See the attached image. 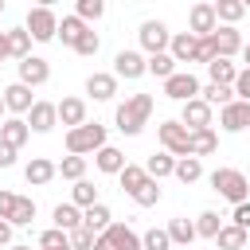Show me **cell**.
I'll return each instance as SVG.
<instances>
[{"mask_svg":"<svg viewBox=\"0 0 250 250\" xmlns=\"http://www.w3.org/2000/svg\"><path fill=\"white\" fill-rule=\"evenodd\" d=\"M219 125H223V133H242V129H250V102H246V98H234V102L219 105Z\"/></svg>","mask_w":250,"mask_h":250,"instance_id":"6","label":"cell"},{"mask_svg":"<svg viewBox=\"0 0 250 250\" xmlns=\"http://www.w3.org/2000/svg\"><path fill=\"white\" fill-rule=\"evenodd\" d=\"M242 4H246V8H250V0H242Z\"/></svg>","mask_w":250,"mask_h":250,"instance_id":"61","label":"cell"},{"mask_svg":"<svg viewBox=\"0 0 250 250\" xmlns=\"http://www.w3.org/2000/svg\"><path fill=\"white\" fill-rule=\"evenodd\" d=\"M16 199H20L16 191H4V188H0V219H12V211H16Z\"/></svg>","mask_w":250,"mask_h":250,"instance_id":"48","label":"cell"},{"mask_svg":"<svg viewBox=\"0 0 250 250\" xmlns=\"http://www.w3.org/2000/svg\"><path fill=\"white\" fill-rule=\"evenodd\" d=\"M94 250H113V242H109V234H105V230L94 238Z\"/></svg>","mask_w":250,"mask_h":250,"instance_id":"53","label":"cell"},{"mask_svg":"<svg viewBox=\"0 0 250 250\" xmlns=\"http://www.w3.org/2000/svg\"><path fill=\"white\" fill-rule=\"evenodd\" d=\"M94 238H98V234H94L90 227H74V230H70V246H74V250H94Z\"/></svg>","mask_w":250,"mask_h":250,"instance_id":"46","label":"cell"},{"mask_svg":"<svg viewBox=\"0 0 250 250\" xmlns=\"http://www.w3.org/2000/svg\"><path fill=\"white\" fill-rule=\"evenodd\" d=\"M0 137H4L8 145L23 148V145H27V137H31V125H27L23 117H4V121H0Z\"/></svg>","mask_w":250,"mask_h":250,"instance_id":"21","label":"cell"},{"mask_svg":"<svg viewBox=\"0 0 250 250\" xmlns=\"http://www.w3.org/2000/svg\"><path fill=\"white\" fill-rule=\"evenodd\" d=\"M105 145V125H90V121H82V125H74V129H66V152H78V156H86V152H98Z\"/></svg>","mask_w":250,"mask_h":250,"instance_id":"3","label":"cell"},{"mask_svg":"<svg viewBox=\"0 0 250 250\" xmlns=\"http://www.w3.org/2000/svg\"><path fill=\"white\" fill-rule=\"evenodd\" d=\"M137 39H141V47H145L148 55H156V51H168L172 31H168V23H164V20H145V23H141V31H137Z\"/></svg>","mask_w":250,"mask_h":250,"instance_id":"7","label":"cell"},{"mask_svg":"<svg viewBox=\"0 0 250 250\" xmlns=\"http://www.w3.org/2000/svg\"><path fill=\"white\" fill-rule=\"evenodd\" d=\"M59 176V164L55 160H47V156H35L27 168H23V180L31 184V188H43V184H51Z\"/></svg>","mask_w":250,"mask_h":250,"instance_id":"17","label":"cell"},{"mask_svg":"<svg viewBox=\"0 0 250 250\" xmlns=\"http://www.w3.org/2000/svg\"><path fill=\"white\" fill-rule=\"evenodd\" d=\"M98 47H102V39H98V31H86L78 43H74V55H82V59H94L98 55Z\"/></svg>","mask_w":250,"mask_h":250,"instance_id":"45","label":"cell"},{"mask_svg":"<svg viewBox=\"0 0 250 250\" xmlns=\"http://www.w3.org/2000/svg\"><path fill=\"white\" fill-rule=\"evenodd\" d=\"M55 246H70V230L51 227V230H43V234H39V250H55Z\"/></svg>","mask_w":250,"mask_h":250,"instance_id":"43","label":"cell"},{"mask_svg":"<svg viewBox=\"0 0 250 250\" xmlns=\"http://www.w3.org/2000/svg\"><path fill=\"white\" fill-rule=\"evenodd\" d=\"M27 55H31V31L12 27L8 31V59H27Z\"/></svg>","mask_w":250,"mask_h":250,"instance_id":"31","label":"cell"},{"mask_svg":"<svg viewBox=\"0 0 250 250\" xmlns=\"http://www.w3.org/2000/svg\"><path fill=\"white\" fill-rule=\"evenodd\" d=\"M55 105H59V125L74 129V125L86 121V102H82V98H62V102H55Z\"/></svg>","mask_w":250,"mask_h":250,"instance_id":"20","label":"cell"},{"mask_svg":"<svg viewBox=\"0 0 250 250\" xmlns=\"http://www.w3.org/2000/svg\"><path fill=\"white\" fill-rule=\"evenodd\" d=\"M180 184H199L203 180V160L199 156H176V172H172Z\"/></svg>","mask_w":250,"mask_h":250,"instance_id":"24","label":"cell"},{"mask_svg":"<svg viewBox=\"0 0 250 250\" xmlns=\"http://www.w3.org/2000/svg\"><path fill=\"white\" fill-rule=\"evenodd\" d=\"M188 250H191V246H188Z\"/></svg>","mask_w":250,"mask_h":250,"instance_id":"63","label":"cell"},{"mask_svg":"<svg viewBox=\"0 0 250 250\" xmlns=\"http://www.w3.org/2000/svg\"><path fill=\"white\" fill-rule=\"evenodd\" d=\"M148 113H152V94H129V98L117 105L113 121H117V129H121L125 137H137V133L145 129Z\"/></svg>","mask_w":250,"mask_h":250,"instance_id":"1","label":"cell"},{"mask_svg":"<svg viewBox=\"0 0 250 250\" xmlns=\"http://www.w3.org/2000/svg\"><path fill=\"white\" fill-rule=\"evenodd\" d=\"M211 191L223 195L227 203H242V199H250V180L238 168H215L211 172Z\"/></svg>","mask_w":250,"mask_h":250,"instance_id":"2","label":"cell"},{"mask_svg":"<svg viewBox=\"0 0 250 250\" xmlns=\"http://www.w3.org/2000/svg\"><path fill=\"white\" fill-rule=\"evenodd\" d=\"M51 219H55V227H62V230H74V227H82V207L70 199V203H59L55 211H51Z\"/></svg>","mask_w":250,"mask_h":250,"instance_id":"29","label":"cell"},{"mask_svg":"<svg viewBox=\"0 0 250 250\" xmlns=\"http://www.w3.org/2000/svg\"><path fill=\"white\" fill-rule=\"evenodd\" d=\"M35 4H43V8H55V4H59V0H35Z\"/></svg>","mask_w":250,"mask_h":250,"instance_id":"57","label":"cell"},{"mask_svg":"<svg viewBox=\"0 0 250 250\" xmlns=\"http://www.w3.org/2000/svg\"><path fill=\"white\" fill-rule=\"evenodd\" d=\"M129 199H133L137 207H156V203H160V180H152V176H148V180H145Z\"/></svg>","mask_w":250,"mask_h":250,"instance_id":"35","label":"cell"},{"mask_svg":"<svg viewBox=\"0 0 250 250\" xmlns=\"http://www.w3.org/2000/svg\"><path fill=\"white\" fill-rule=\"evenodd\" d=\"M8 117V105H4V90H0V121Z\"/></svg>","mask_w":250,"mask_h":250,"instance_id":"56","label":"cell"},{"mask_svg":"<svg viewBox=\"0 0 250 250\" xmlns=\"http://www.w3.org/2000/svg\"><path fill=\"white\" fill-rule=\"evenodd\" d=\"M215 16H219V23H238L246 16V4L242 0H215Z\"/></svg>","mask_w":250,"mask_h":250,"instance_id":"37","label":"cell"},{"mask_svg":"<svg viewBox=\"0 0 250 250\" xmlns=\"http://www.w3.org/2000/svg\"><path fill=\"white\" fill-rule=\"evenodd\" d=\"M113 74L117 78H125V82H137L141 74H148V59L141 55V51H117V59H113Z\"/></svg>","mask_w":250,"mask_h":250,"instance_id":"8","label":"cell"},{"mask_svg":"<svg viewBox=\"0 0 250 250\" xmlns=\"http://www.w3.org/2000/svg\"><path fill=\"white\" fill-rule=\"evenodd\" d=\"M145 168H148V176H152V180H164V176H172V172H176V156H172L168 148H164V152H152Z\"/></svg>","mask_w":250,"mask_h":250,"instance_id":"33","label":"cell"},{"mask_svg":"<svg viewBox=\"0 0 250 250\" xmlns=\"http://www.w3.org/2000/svg\"><path fill=\"white\" fill-rule=\"evenodd\" d=\"M141 246H145V250H172V234H168V227H164V230L152 227L148 234H141Z\"/></svg>","mask_w":250,"mask_h":250,"instance_id":"42","label":"cell"},{"mask_svg":"<svg viewBox=\"0 0 250 250\" xmlns=\"http://www.w3.org/2000/svg\"><path fill=\"white\" fill-rule=\"evenodd\" d=\"M219 27V16H215V4H207V0H199V4H191V12H188V31L191 35H211Z\"/></svg>","mask_w":250,"mask_h":250,"instance_id":"11","label":"cell"},{"mask_svg":"<svg viewBox=\"0 0 250 250\" xmlns=\"http://www.w3.org/2000/svg\"><path fill=\"white\" fill-rule=\"evenodd\" d=\"M4 105H8V113H27V109L35 105L31 86H27V82H12V86H4Z\"/></svg>","mask_w":250,"mask_h":250,"instance_id":"16","label":"cell"},{"mask_svg":"<svg viewBox=\"0 0 250 250\" xmlns=\"http://www.w3.org/2000/svg\"><path fill=\"white\" fill-rule=\"evenodd\" d=\"M234 94L250 102V66H242V70H238V78H234Z\"/></svg>","mask_w":250,"mask_h":250,"instance_id":"50","label":"cell"},{"mask_svg":"<svg viewBox=\"0 0 250 250\" xmlns=\"http://www.w3.org/2000/svg\"><path fill=\"white\" fill-rule=\"evenodd\" d=\"M0 66H4V59H0Z\"/></svg>","mask_w":250,"mask_h":250,"instance_id":"62","label":"cell"},{"mask_svg":"<svg viewBox=\"0 0 250 250\" xmlns=\"http://www.w3.org/2000/svg\"><path fill=\"white\" fill-rule=\"evenodd\" d=\"M148 74H156L160 82H164L168 74H176V59H172V51H156V55H148Z\"/></svg>","mask_w":250,"mask_h":250,"instance_id":"36","label":"cell"},{"mask_svg":"<svg viewBox=\"0 0 250 250\" xmlns=\"http://www.w3.org/2000/svg\"><path fill=\"white\" fill-rule=\"evenodd\" d=\"M12 230H16V227H12V219H0V246H8V242H12Z\"/></svg>","mask_w":250,"mask_h":250,"instance_id":"52","label":"cell"},{"mask_svg":"<svg viewBox=\"0 0 250 250\" xmlns=\"http://www.w3.org/2000/svg\"><path fill=\"white\" fill-rule=\"evenodd\" d=\"M94 164H98V172H105V176H117L129 160H125V152L121 148H113V145H102L98 152H94Z\"/></svg>","mask_w":250,"mask_h":250,"instance_id":"19","label":"cell"},{"mask_svg":"<svg viewBox=\"0 0 250 250\" xmlns=\"http://www.w3.org/2000/svg\"><path fill=\"white\" fill-rule=\"evenodd\" d=\"M74 16H82L86 23L90 20H102L105 16V0H74Z\"/></svg>","mask_w":250,"mask_h":250,"instance_id":"44","label":"cell"},{"mask_svg":"<svg viewBox=\"0 0 250 250\" xmlns=\"http://www.w3.org/2000/svg\"><path fill=\"white\" fill-rule=\"evenodd\" d=\"M86 31H90V27H86V20H82V16H62V20H59V39H62L70 51H74V43H78Z\"/></svg>","mask_w":250,"mask_h":250,"instance_id":"23","label":"cell"},{"mask_svg":"<svg viewBox=\"0 0 250 250\" xmlns=\"http://www.w3.org/2000/svg\"><path fill=\"white\" fill-rule=\"evenodd\" d=\"M211 109H215V105L195 94V98L180 102V121H184L188 129H207V125H211Z\"/></svg>","mask_w":250,"mask_h":250,"instance_id":"10","label":"cell"},{"mask_svg":"<svg viewBox=\"0 0 250 250\" xmlns=\"http://www.w3.org/2000/svg\"><path fill=\"white\" fill-rule=\"evenodd\" d=\"M211 59H215V47H211V35H199V43H195V59H191V62H203V66H207Z\"/></svg>","mask_w":250,"mask_h":250,"instance_id":"47","label":"cell"},{"mask_svg":"<svg viewBox=\"0 0 250 250\" xmlns=\"http://www.w3.org/2000/svg\"><path fill=\"white\" fill-rule=\"evenodd\" d=\"M86 94H90L94 102H109V98L117 94V74H105V70H94V74L86 78Z\"/></svg>","mask_w":250,"mask_h":250,"instance_id":"15","label":"cell"},{"mask_svg":"<svg viewBox=\"0 0 250 250\" xmlns=\"http://www.w3.org/2000/svg\"><path fill=\"white\" fill-rule=\"evenodd\" d=\"M31 219H35V199L20 195L16 199V211H12V227H31Z\"/></svg>","mask_w":250,"mask_h":250,"instance_id":"41","label":"cell"},{"mask_svg":"<svg viewBox=\"0 0 250 250\" xmlns=\"http://www.w3.org/2000/svg\"><path fill=\"white\" fill-rule=\"evenodd\" d=\"M105 234H109L113 250H145V246H141V234H137L129 223H109V227H105Z\"/></svg>","mask_w":250,"mask_h":250,"instance_id":"18","label":"cell"},{"mask_svg":"<svg viewBox=\"0 0 250 250\" xmlns=\"http://www.w3.org/2000/svg\"><path fill=\"white\" fill-rule=\"evenodd\" d=\"M8 250H31V246H23V242H20V246H8Z\"/></svg>","mask_w":250,"mask_h":250,"instance_id":"58","label":"cell"},{"mask_svg":"<svg viewBox=\"0 0 250 250\" xmlns=\"http://www.w3.org/2000/svg\"><path fill=\"white\" fill-rule=\"evenodd\" d=\"M211 47H215V55L234 59V55L242 51V35H238V27H234V23H219V27L211 31Z\"/></svg>","mask_w":250,"mask_h":250,"instance_id":"12","label":"cell"},{"mask_svg":"<svg viewBox=\"0 0 250 250\" xmlns=\"http://www.w3.org/2000/svg\"><path fill=\"white\" fill-rule=\"evenodd\" d=\"M195 94H199V78H195L191 70H176V74L164 78V98L188 102V98H195Z\"/></svg>","mask_w":250,"mask_h":250,"instance_id":"9","label":"cell"},{"mask_svg":"<svg viewBox=\"0 0 250 250\" xmlns=\"http://www.w3.org/2000/svg\"><path fill=\"white\" fill-rule=\"evenodd\" d=\"M195 43H199V35H191V31H176L172 43H168V51H172L176 62H191V59H195Z\"/></svg>","mask_w":250,"mask_h":250,"instance_id":"22","label":"cell"},{"mask_svg":"<svg viewBox=\"0 0 250 250\" xmlns=\"http://www.w3.org/2000/svg\"><path fill=\"white\" fill-rule=\"evenodd\" d=\"M16 152H20V148H16V145H8V141H4V137H0V172H4V168H12V164H16Z\"/></svg>","mask_w":250,"mask_h":250,"instance_id":"49","label":"cell"},{"mask_svg":"<svg viewBox=\"0 0 250 250\" xmlns=\"http://www.w3.org/2000/svg\"><path fill=\"white\" fill-rule=\"evenodd\" d=\"M0 12H4V0H0Z\"/></svg>","mask_w":250,"mask_h":250,"instance_id":"60","label":"cell"},{"mask_svg":"<svg viewBox=\"0 0 250 250\" xmlns=\"http://www.w3.org/2000/svg\"><path fill=\"white\" fill-rule=\"evenodd\" d=\"M238 55H242V62L250 66V43H242V51H238Z\"/></svg>","mask_w":250,"mask_h":250,"instance_id":"55","label":"cell"},{"mask_svg":"<svg viewBox=\"0 0 250 250\" xmlns=\"http://www.w3.org/2000/svg\"><path fill=\"white\" fill-rule=\"evenodd\" d=\"M238 227H246L250 230V199H242V203H234V215H230Z\"/></svg>","mask_w":250,"mask_h":250,"instance_id":"51","label":"cell"},{"mask_svg":"<svg viewBox=\"0 0 250 250\" xmlns=\"http://www.w3.org/2000/svg\"><path fill=\"white\" fill-rule=\"evenodd\" d=\"M55 250H74V246H55Z\"/></svg>","mask_w":250,"mask_h":250,"instance_id":"59","label":"cell"},{"mask_svg":"<svg viewBox=\"0 0 250 250\" xmlns=\"http://www.w3.org/2000/svg\"><path fill=\"white\" fill-rule=\"evenodd\" d=\"M246 227H238V223H230V227H219V234H215V246L219 250H242L246 246Z\"/></svg>","mask_w":250,"mask_h":250,"instance_id":"26","label":"cell"},{"mask_svg":"<svg viewBox=\"0 0 250 250\" xmlns=\"http://www.w3.org/2000/svg\"><path fill=\"white\" fill-rule=\"evenodd\" d=\"M219 227H223L219 211H199V219H195V234H199V238H215Z\"/></svg>","mask_w":250,"mask_h":250,"instance_id":"40","label":"cell"},{"mask_svg":"<svg viewBox=\"0 0 250 250\" xmlns=\"http://www.w3.org/2000/svg\"><path fill=\"white\" fill-rule=\"evenodd\" d=\"M207 74H211V82H227V86H234V78H238V66H234L227 55H215V59L207 62Z\"/></svg>","mask_w":250,"mask_h":250,"instance_id":"27","label":"cell"},{"mask_svg":"<svg viewBox=\"0 0 250 250\" xmlns=\"http://www.w3.org/2000/svg\"><path fill=\"white\" fill-rule=\"evenodd\" d=\"M51 78V62L43 59V55H27V59H20V82H27V86H43Z\"/></svg>","mask_w":250,"mask_h":250,"instance_id":"14","label":"cell"},{"mask_svg":"<svg viewBox=\"0 0 250 250\" xmlns=\"http://www.w3.org/2000/svg\"><path fill=\"white\" fill-rule=\"evenodd\" d=\"M168 234H172V246H191L199 234H195V223L191 219H184V215H176L172 223H168Z\"/></svg>","mask_w":250,"mask_h":250,"instance_id":"30","label":"cell"},{"mask_svg":"<svg viewBox=\"0 0 250 250\" xmlns=\"http://www.w3.org/2000/svg\"><path fill=\"white\" fill-rule=\"evenodd\" d=\"M156 137H160V148H168L172 156H191V129L184 121H160Z\"/></svg>","mask_w":250,"mask_h":250,"instance_id":"5","label":"cell"},{"mask_svg":"<svg viewBox=\"0 0 250 250\" xmlns=\"http://www.w3.org/2000/svg\"><path fill=\"white\" fill-rule=\"evenodd\" d=\"M23 27L31 31L35 43H51V39H59V16H55V8L35 4V8L27 12V20H23Z\"/></svg>","mask_w":250,"mask_h":250,"instance_id":"4","label":"cell"},{"mask_svg":"<svg viewBox=\"0 0 250 250\" xmlns=\"http://www.w3.org/2000/svg\"><path fill=\"white\" fill-rule=\"evenodd\" d=\"M0 59H8V31H0Z\"/></svg>","mask_w":250,"mask_h":250,"instance_id":"54","label":"cell"},{"mask_svg":"<svg viewBox=\"0 0 250 250\" xmlns=\"http://www.w3.org/2000/svg\"><path fill=\"white\" fill-rule=\"evenodd\" d=\"M199 98L211 102V105H227V102H234L238 94H234V86H227V82H207V86H199Z\"/></svg>","mask_w":250,"mask_h":250,"instance_id":"32","label":"cell"},{"mask_svg":"<svg viewBox=\"0 0 250 250\" xmlns=\"http://www.w3.org/2000/svg\"><path fill=\"white\" fill-rule=\"evenodd\" d=\"M219 148V133L207 125V129H191V156H211Z\"/></svg>","mask_w":250,"mask_h":250,"instance_id":"28","label":"cell"},{"mask_svg":"<svg viewBox=\"0 0 250 250\" xmlns=\"http://www.w3.org/2000/svg\"><path fill=\"white\" fill-rule=\"evenodd\" d=\"M27 125H31V133H51L59 125V105L55 102H35L27 109Z\"/></svg>","mask_w":250,"mask_h":250,"instance_id":"13","label":"cell"},{"mask_svg":"<svg viewBox=\"0 0 250 250\" xmlns=\"http://www.w3.org/2000/svg\"><path fill=\"white\" fill-rule=\"evenodd\" d=\"M117 180H121V191H125V195H133V191L148 180V168H141V164H125V168L117 172Z\"/></svg>","mask_w":250,"mask_h":250,"instance_id":"34","label":"cell"},{"mask_svg":"<svg viewBox=\"0 0 250 250\" xmlns=\"http://www.w3.org/2000/svg\"><path fill=\"white\" fill-rule=\"evenodd\" d=\"M70 199L78 203V207H90V203H98V188L82 176V180H74V188H70Z\"/></svg>","mask_w":250,"mask_h":250,"instance_id":"39","label":"cell"},{"mask_svg":"<svg viewBox=\"0 0 250 250\" xmlns=\"http://www.w3.org/2000/svg\"><path fill=\"white\" fill-rule=\"evenodd\" d=\"M109 223H113V215H109L105 203H90V207H82V227H90L94 234H102Z\"/></svg>","mask_w":250,"mask_h":250,"instance_id":"25","label":"cell"},{"mask_svg":"<svg viewBox=\"0 0 250 250\" xmlns=\"http://www.w3.org/2000/svg\"><path fill=\"white\" fill-rule=\"evenodd\" d=\"M59 176H62V180H82V176H86V156H78V152L62 156V164H59Z\"/></svg>","mask_w":250,"mask_h":250,"instance_id":"38","label":"cell"}]
</instances>
